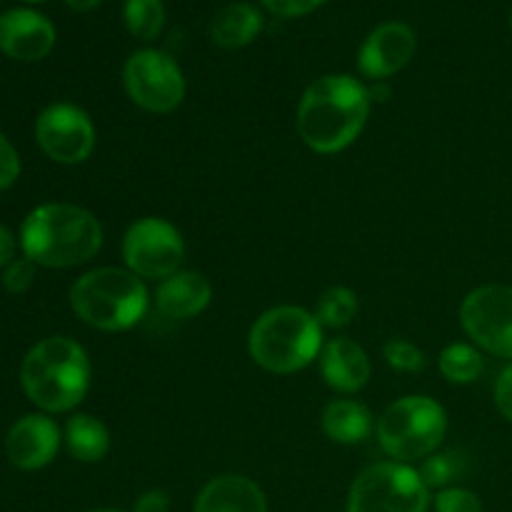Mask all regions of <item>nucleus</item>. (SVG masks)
Here are the masks:
<instances>
[{
    "mask_svg": "<svg viewBox=\"0 0 512 512\" xmlns=\"http://www.w3.org/2000/svg\"><path fill=\"white\" fill-rule=\"evenodd\" d=\"M55 48V28L45 15L30 8H13L0 15V50L13 60L33 63Z\"/></svg>",
    "mask_w": 512,
    "mask_h": 512,
    "instance_id": "nucleus-13",
    "label": "nucleus"
},
{
    "mask_svg": "<svg viewBox=\"0 0 512 512\" xmlns=\"http://www.w3.org/2000/svg\"><path fill=\"white\" fill-rule=\"evenodd\" d=\"M448 433V415L428 395H408L378 420V443L395 463H415L438 453Z\"/></svg>",
    "mask_w": 512,
    "mask_h": 512,
    "instance_id": "nucleus-6",
    "label": "nucleus"
},
{
    "mask_svg": "<svg viewBox=\"0 0 512 512\" xmlns=\"http://www.w3.org/2000/svg\"><path fill=\"white\" fill-rule=\"evenodd\" d=\"M415 50H418V38L408 23H400V20L380 23L378 28L370 30L358 50L360 75L380 83V80L400 73L413 60Z\"/></svg>",
    "mask_w": 512,
    "mask_h": 512,
    "instance_id": "nucleus-12",
    "label": "nucleus"
},
{
    "mask_svg": "<svg viewBox=\"0 0 512 512\" xmlns=\"http://www.w3.org/2000/svg\"><path fill=\"white\" fill-rule=\"evenodd\" d=\"M385 363L398 373H418L425 368V353L405 338H390L383 348Z\"/></svg>",
    "mask_w": 512,
    "mask_h": 512,
    "instance_id": "nucleus-25",
    "label": "nucleus"
},
{
    "mask_svg": "<svg viewBox=\"0 0 512 512\" xmlns=\"http://www.w3.org/2000/svg\"><path fill=\"white\" fill-rule=\"evenodd\" d=\"M468 468V460L458 450H445V453H433L420 463L418 473L428 490H445L453 488L455 480H460Z\"/></svg>",
    "mask_w": 512,
    "mask_h": 512,
    "instance_id": "nucleus-24",
    "label": "nucleus"
},
{
    "mask_svg": "<svg viewBox=\"0 0 512 512\" xmlns=\"http://www.w3.org/2000/svg\"><path fill=\"white\" fill-rule=\"evenodd\" d=\"M20 385L30 403L45 413H68L83 403L90 388V360L65 335L40 340L20 365Z\"/></svg>",
    "mask_w": 512,
    "mask_h": 512,
    "instance_id": "nucleus-3",
    "label": "nucleus"
},
{
    "mask_svg": "<svg viewBox=\"0 0 512 512\" xmlns=\"http://www.w3.org/2000/svg\"><path fill=\"white\" fill-rule=\"evenodd\" d=\"M325 3L328 0H260V5L278 18H303L323 8Z\"/></svg>",
    "mask_w": 512,
    "mask_h": 512,
    "instance_id": "nucleus-28",
    "label": "nucleus"
},
{
    "mask_svg": "<svg viewBox=\"0 0 512 512\" xmlns=\"http://www.w3.org/2000/svg\"><path fill=\"white\" fill-rule=\"evenodd\" d=\"M370 358L355 340L333 338L320 350V373L335 393H358L370 380Z\"/></svg>",
    "mask_w": 512,
    "mask_h": 512,
    "instance_id": "nucleus-15",
    "label": "nucleus"
},
{
    "mask_svg": "<svg viewBox=\"0 0 512 512\" xmlns=\"http://www.w3.org/2000/svg\"><path fill=\"white\" fill-rule=\"evenodd\" d=\"M493 395H495V405H498L500 415L512 423V363L508 368H503V373H500L498 380H495Z\"/></svg>",
    "mask_w": 512,
    "mask_h": 512,
    "instance_id": "nucleus-30",
    "label": "nucleus"
},
{
    "mask_svg": "<svg viewBox=\"0 0 512 512\" xmlns=\"http://www.w3.org/2000/svg\"><path fill=\"white\" fill-rule=\"evenodd\" d=\"M358 313V295L345 285H333L325 290L315 305V318L323 328H345Z\"/></svg>",
    "mask_w": 512,
    "mask_h": 512,
    "instance_id": "nucleus-23",
    "label": "nucleus"
},
{
    "mask_svg": "<svg viewBox=\"0 0 512 512\" xmlns=\"http://www.w3.org/2000/svg\"><path fill=\"white\" fill-rule=\"evenodd\" d=\"M435 512H483V503L473 490L453 485L435 495Z\"/></svg>",
    "mask_w": 512,
    "mask_h": 512,
    "instance_id": "nucleus-26",
    "label": "nucleus"
},
{
    "mask_svg": "<svg viewBox=\"0 0 512 512\" xmlns=\"http://www.w3.org/2000/svg\"><path fill=\"white\" fill-rule=\"evenodd\" d=\"M123 258L138 278L165 280L183 265V235L165 218H140L125 230Z\"/></svg>",
    "mask_w": 512,
    "mask_h": 512,
    "instance_id": "nucleus-9",
    "label": "nucleus"
},
{
    "mask_svg": "<svg viewBox=\"0 0 512 512\" xmlns=\"http://www.w3.org/2000/svg\"><path fill=\"white\" fill-rule=\"evenodd\" d=\"M193 512H268V500L245 475H220L200 490Z\"/></svg>",
    "mask_w": 512,
    "mask_h": 512,
    "instance_id": "nucleus-17",
    "label": "nucleus"
},
{
    "mask_svg": "<svg viewBox=\"0 0 512 512\" xmlns=\"http://www.w3.org/2000/svg\"><path fill=\"white\" fill-rule=\"evenodd\" d=\"M368 85L353 75H323L313 80L298 105V133L310 150L333 155L355 143L368 123Z\"/></svg>",
    "mask_w": 512,
    "mask_h": 512,
    "instance_id": "nucleus-1",
    "label": "nucleus"
},
{
    "mask_svg": "<svg viewBox=\"0 0 512 512\" xmlns=\"http://www.w3.org/2000/svg\"><path fill=\"white\" fill-rule=\"evenodd\" d=\"M28 3H40V0H28Z\"/></svg>",
    "mask_w": 512,
    "mask_h": 512,
    "instance_id": "nucleus-36",
    "label": "nucleus"
},
{
    "mask_svg": "<svg viewBox=\"0 0 512 512\" xmlns=\"http://www.w3.org/2000/svg\"><path fill=\"white\" fill-rule=\"evenodd\" d=\"M60 448V428L48 415H25L10 428L5 453L20 470H40L53 463Z\"/></svg>",
    "mask_w": 512,
    "mask_h": 512,
    "instance_id": "nucleus-14",
    "label": "nucleus"
},
{
    "mask_svg": "<svg viewBox=\"0 0 512 512\" xmlns=\"http://www.w3.org/2000/svg\"><path fill=\"white\" fill-rule=\"evenodd\" d=\"M65 445L80 463H98L110 448V433L103 420L88 413H78L65 425Z\"/></svg>",
    "mask_w": 512,
    "mask_h": 512,
    "instance_id": "nucleus-20",
    "label": "nucleus"
},
{
    "mask_svg": "<svg viewBox=\"0 0 512 512\" xmlns=\"http://www.w3.org/2000/svg\"><path fill=\"white\" fill-rule=\"evenodd\" d=\"M90 512H118V510H90Z\"/></svg>",
    "mask_w": 512,
    "mask_h": 512,
    "instance_id": "nucleus-34",
    "label": "nucleus"
},
{
    "mask_svg": "<svg viewBox=\"0 0 512 512\" xmlns=\"http://www.w3.org/2000/svg\"><path fill=\"white\" fill-rule=\"evenodd\" d=\"M430 490L405 463H373L355 478L348 512H428Z\"/></svg>",
    "mask_w": 512,
    "mask_h": 512,
    "instance_id": "nucleus-7",
    "label": "nucleus"
},
{
    "mask_svg": "<svg viewBox=\"0 0 512 512\" xmlns=\"http://www.w3.org/2000/svg\"><path fill=\"white\" fill-rule=\"evenodd\" d=\"M128 98L148 113H173L185 98V78L173 55L158 48L135 50L123 65Z\"/></svg>",
    "mask_w": 512,
    "mask_h": 512,
    "instance_id": "nucleus-8",
    "label": "nucleus"
},
{
    "mask_svg": "<svg viewBox=\"0 0 512 512\" xmlns=\"http://www.w3.org/2000/svg\"><path fill=\"white\" fill-rule=\"evenodd\" d=\"M123 20L133 38L150 43L165 28V3L163 0H125Z\"/></svg>",
    "mask_w": 512,
    "mask_h": 512,
    "instance_id": "nucleus-22",
    "label": "nucleus"
},
{
    "mask_svg": "<svg viewBox=\"0 0 512 512\" xmlns=\"http://www.w3.org/2000/svg\"><path fill=\"white\" fill-rule=\"evenodd\" d=\"M75 315L90 328L118 333L143 320L148 310V288L143 278L123 268H95L80 275L70 288Z\"/></svg>",
    "mask_w": 512,
    "mask_h": 512,
    "instance_id": "nucleus-5",
    "label": "nucleus"
},
{
    "mask_svg": "<svg viewBox=\"0 0 512 512\" xmlns=\"http://www.w3.org/2000/svg\"><path fill=\"white\" fill-rule=\"evenodd\" d=\"M265 28V15L253 3H230L210 23V38L225 50H240L253 43Z\"/></svg>",
    "mask_w": 512,
    "mask_h": 512,
    "instance_id": "nucleus-18",
    "label": "nucleus"
},
{
    "mask_svg": "<svg viewBox=\"0 0 512 512\" xmlns=\"http://www.w3.org/2000/svg\"><path fill=\"white\" fill-rule=\"evenodd\" d=\"M460 323L478 348L512 363V285H480L465 295Z\"/></svg>",
    "mask_w": 512,
    "mask_h": 512,
    "instance_id": "nucleus-10",
    "label": "nucleus"
},
{
    "mask_svg": "<svg viewBox=\"0 0 512 512\" xmlns=\"http://www.w3.org/2000/svg\"><path fill=\"white\" fill-rule=\"evenodd\" d=\"M213 298V285L195 270H178L160 280L155 290V308L170 320H190L203 313Z\"/></svg>",
    "mask_w": 512,
    "mask_h": 512,
    "instance_id": "nucleus-16",
    "label": "nucleus"
},
{
    "mask_svg": "<svg viewBox=\"0 0 512 512\" xmlns=\"http://www.w3.org/2000/svg\"><path fill=\"white\" fill-rule=\"evenodd\" d=\"M35 280V263L33 260H13L10 265H5L3 270V288L8 290V293H25V290L33 285Z\"/></svg>",
    "mask_w": 512,
    "mask_h": 512,
    "instance_id": "nucleus-27",
    "label": "nucleus"
},
{
    "mask_svg": "<svg viewBox=\"0 0 512 512\" xmlns=\"http://www.w3.org/2000/svg\"><path fill=\"white\" fill-rule=\"evenodd\" d=\"M65 5H68L70 10H75V13H90V10L103 5V0H65Z\"/></svg>",
    "mask_w": 512,
    "mask_h": 512,
    "instance_id": "nucleus-33",
    "label": "nucleus"
},
{
    "mask_svg": "<svg viewBox=\"0 0 512 512\" xmlns=\"http://www.w3.org/2000/svg\"><path fill=\"white\" fill-rule=\"evenodd\" d=\"M20 175V158L18 150L13 148L8 138L0 133V190L10 188Z\"/></svg>",
    "mask_w": 512,
    "mask_h": 512,
    "instance_id": "nucleus-29",
    "label": "nucleus"
},
{
    "mask_svg": "<svg viewBox=\"0 0 512 512\" xmlns=\"http://www.w3.org/2000/svg\"><path fill=\"white\" fill-rule=\"evenodd\" d=\"M320 423H323V433L340 445H358L373 433L370 410L358 400L348 398H338L325 405Z\"/></svg>",
    "mask_w": 512,
    "mask_h": 512,
    "instance_id": "nucleus-19",
    "label": "nucleus"
},
{
    "mask_svg": "<svg viewBox=\"0 0 512 512\" xmlns=\"http://www.w3.org/2000/svg\"><path fill=\"white\" fill-rule=\"evenodd\" d=\"M15 260V238L8 228L0 225V268L10 265Z\"/></svg>",
    "mask_w": 512,
    "mask_h": 512,
    "instance_id": "nucleus-32",
    "label": "nucleus"
},
{
    "mask_svg": "<svg viewBox=\"0 0 512 512\" xmlns=\"http://www.w3.org/2000/svg\"><path fill=\"white\" fill-rule=\"evenodd\" d=\"M20 248L35 265L75 268L103 248V225L78 205H38L20 225Z\"/></svg>",
    "mask_w": 512,
    "mask_h": 512,
    "instance_id": "nucleus-2",
    "label": "nucleus"
},
{
    "mask_svg": "<svg viewBox=\"0 0 512 512\" xmlns=\"http://www.w3.org/2000/svg\"><path fill=\"white\" fill-rule=\"evenodd\" d=\"M510 30H512V10H510Z\"/></svg>",
    "mask_w": 512,
    "mask_h": 512,
    "instance_id": "nucleus-35",
    "label": "nucleus"
},
{
    "mask_svg": "<svg viewBox=\"0 0 512 512\" xmlns=\"http://www.w3.org/2000/svg\"><path fill=\"white\" fill-rule=\"evenodd\" d=\"M248 350L255 365L268 373H298L320 358L323 325L298 305H278L255 320L248 335Z\"/></svg>",
    "mask_w": 512,
    "mask_h": 512,
    "instance_id": "nucleus-4",
    "label": "nucleus"
},
{
    "mask_svg": "<svg viewBox=\"0 0 512 512\" xmlns=\"http://www.w3.org/2000/svg\"><path fill=\"white\" fill-rule=\"evenodd\" d=\"M440 373L448 383H458V385H468L475 383V380L483 375L485 370V360L480 355L478 348L468 343H453L440 353Z\"/></svg>",
    "mask_w": 512,
    "mask_h": 512,
    "instance_id": "nucleus-21",
    "label": "nucleus"
},
{
    "mask_svg": "<svg viewBox=\"0 0 512 512\" xmlns=\"http://www.w3.org/2000/svg\"><path fill=\"white\" fill-rule=\"evenodd\" d=\"M35 140L55 163L78 165L95 150V125L78 105L55 103L40 113L35 123Z\"/></svg>",
    "mask_w": 512,
    "mask_h": 512,
    "instance_id": "nucleus-11",
    "label": "nucleus"
},
{
    "mask_svg": "<svg viewBox=\"0 0 512 512\" xmlns=\"http://www.w3.org/2000/svg\"><path fill=\"white\" fill-rule=\"evenodd\" d=\"M170 510V495L165 490H148L135 500L133 512H168Z\"/></svg>",
    "mask_w": 512,
    "mask_h": 512,
    "instance_id": "nucleus-31",
    "label": "nucleus"
}]
</instances>
